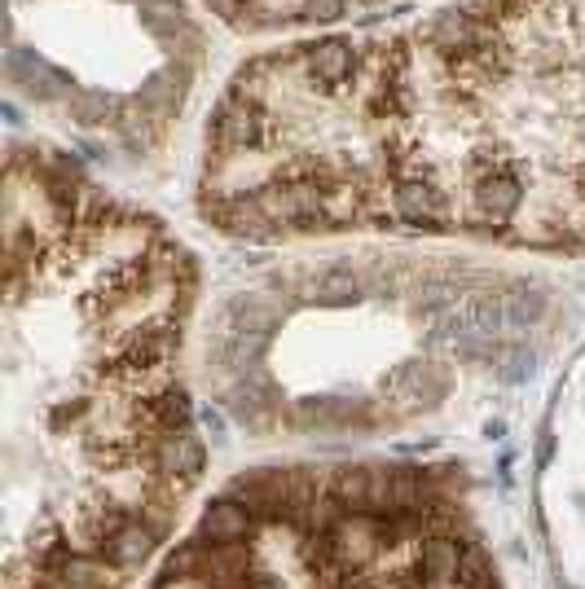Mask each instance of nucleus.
<instances>
[{
  "mask_svg": "<svg viewBox=\"0 0 585 589\" xmlns=\"http://www.w3.org/2000/svg\"><path fill=\"white\" fill-rule=\"evenodd\" d=\"M229 497L242 502L256 519H273L282 524L291 515V471H278V466H260V471H247L229 484Z\"/></svg>",
  "mask_w": 585,
  "mask_h": 589,
  "instance_id": "f257e3e1",
  "label": "nucleus"
},
{
  "mask_svg": "<svg viewBox=\"0 0 585 589\" xmlns=\"http://www.w3.org/2000/svg\"><path fill=\"white\" fill-rule=\"evenodd\" d=\"M150 466H154V475H163V480L176 484L185 493V488L203 475L207 449H203V440H198L190 427L185 431H163V436L154 440V449H150Z\"/></svg>",
  "mask_w": 585,
  "mask_h": 589,
  "instance_id": "f03ea898",
  "label": "nucleus"
},
{
  "mask_svg": "<svg viewBox=\"0 0 585 589\" xmlns=\"http://www.w3.org/2000/svg\"><path fill=\"white\" fill-rule=\"evenodd\" d=\"M458 550L462 541L454 532H432V537H423V546H418V576H423V585H458Z\"/></svg>",
  "mask_w": 585,
  "mask_h": 589,
  "instance_id": "7ed1b4c3",
  "label": "nucleus"
},
{
  "mask_svg": "<svg viewBox=\"0 0 585 589\" xmlns=\"http://www.w3.org/2000/svg\"><path fill=\"white\" fill-rule=\"evenodd\" d=\"M251 532H256V515L234 497H220L198 519V537L203 541H247Z\"/></svg>",
  "mask_w": 585,
  "mask_h": 589,
  "instance_id": "20e7f679",
  "label": "nucleus"
},
{
  "mask_svg": "<svg viewBox=\"0 0 585 589\" xmlns=\"http://www.w3.org/2000/svg\"><path fill=\"white\" fill-rule=\"evenodd\" d=\"M159 537H163V532L154 524H146V519H128V524L102 546V554L115 563L119 572H128V568H137V563L150 559V550H154V541H159Z\"/></svg>",
  "mask_w": 585,
  "mask_h": 589,
  "instance_id": "39448f33",
  "label": "nucleus"
},
{
  "mask_svg": "<svg viewBox=\"0 0 585 589\" xmlns=\"http://www.w3.org/2000/svg\"><path fill=\"white\" fill-rule=\"evenodd\" d=\"M502 299H506V326L511 330H528V326H537V321L546 317V295L542 291L520 286L515 295H502Z\"/></svg>",
  "mask_w": 585,
  "mask_h": 589,
  "instance_id": "423d86ee",
  "label": "nucleus"
},
{
  "mask_svg": "<svg viewBox=\"0 0 585 589\" xmlns=\"http://www.w3.org/2000/svg\"><path fill=\"white\" fill-rule=\"evenodd\" d=\"M458 589H493V568L476 541H462L458 550Z\"/></svg>",
  "mask_w": 585,
  "mask_h": 589,
  "instance_id": "0eeeda50",
  "label": "nucleus"
},
{
  "mask_svg": "<svg viewBox=\"0 0 585 589\" xmlns=\"http://www.w3.org/2000/svg\"><path fill=\"white\" fill-rule=\"evenodd\" d=\"M533 370H537V357L528 348H511L502 357V365H498V379L502 383H511V387H520V383H528L533 379Z\"/></svg>",
  "mask_w": 585,
  "mask_h": 589,
  "instance_id": "6e6552de",
  "label": "nucleus"
},
{
  "mask_svg": "<svg viewBox=\"0 0 585 589\" xmlns=\"http://www.w3.org/2000/svg\"><path fill=\"white\" fill-rule=\"evenodd\" d=\"M198 418H203V427L212 431V440H225V418H220L216 409H203V414H198Z\"/></svg>",
  "mask_w": 585,
  "mask_h": 589,
  "instance_id": "1a4fd4ad",
  "label": "nucleus"
},
{
  "mask_svg": "<svg viewBox=\"0 0 585 589\" xmlns=\"http://www.w3.org/2000/svg\"><path fill=\"white\" fill-rule=\"evenodd\" d=\"M550 458H555V436L542 431V444H537V466H550Z\"/></svg>",
  "mask_w": 585,
  "mask_h": 589,
  "instance_id": "9d476101",
  "label": "nucleus"
}]
</instances>
